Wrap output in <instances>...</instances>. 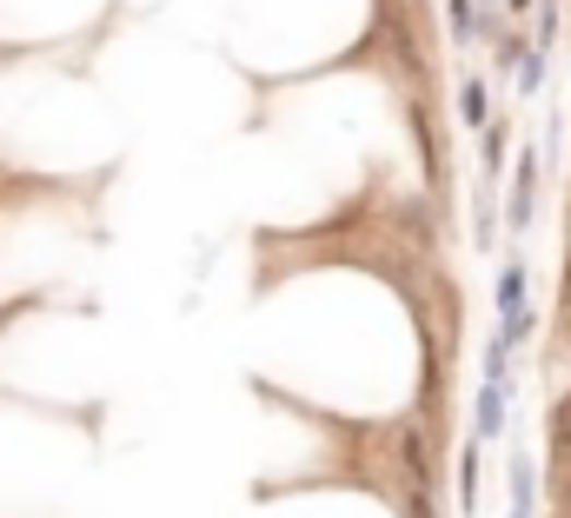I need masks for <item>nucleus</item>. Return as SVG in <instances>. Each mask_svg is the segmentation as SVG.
Wrapping results in <instances>:
<instances>
[{
	"mask_svg": "<svg viewBox=\"0 0 571 518\" xmlns=\"http://www.w3.org/2000/svg\"><path fill=\"white\" fill-rule=\"evenodd\" d=\"M459 114H465V127H485V86L478 80L459 86Z\"/></svg>",
	"mask_w": 571,
	"mask_h": 518,
	"instance_id": "20e7f679",
	"label": "nucleus"
},
{
	"mask_svg": "<svg viewBox=\"0 0 571 518\" xmlns=\"http://www.w3.org/2000/svg\"><path fill=\"white\" fill-rule=\"evenodd\" d=\"M499 166H505V120L485 127V173H499Z\"/></svg>",
	"mask_w": 571,
	"mask_h": 518,
	"instance_id": "39448f33",
	"label": "nucleus"
},
{
	"mask_svg": "<svg viewBox=\"0 0 571 518\" xmlns=\"http://www.w3.org/2000/svg\"><path fill=\"white\" fill-rule=\"evenodd\" d=\"M505 419V386H478V412H472V439H492Z\"/></svg>",
	"mask_w": 571,
	"mask_h": 518,
	"instance_id": "f03ea898",
	"label": "nucleus"
},
{
	"mask_svg": "<svg viewBox=\"0 0 571 518\" xmlns=\"http://www.w3.org/2000/svg\"><path fill=\"white\" fill-rule=\"evenodd\" d=\"M512 8H532V0H512Z\"/></svg>",
	"mask_w": 571,
	"mask_h": 518,
	"instance_id": "423d86ee",
	"label": "nucleus"
},
{
	"mask_svg": "<svg viewBox=\"0 0 571 518\" xmlns=\"http://www.w3.org/2000/svg\"><path fill=\"white\" fill-rule=\"evenodd\" d=\"M499 313H505V319L532 313V306H525V267H519V259H512V267L499 273Z\"/></svg>",
	"mask_w": 571,
	"mask_h": 518,
	"instance_id": "7ed1b4c3",
	"label": "nucleus"
},
{
	"mask_svg": "<svg viewBox=\"0 0 571 518\" xmlns=\"http://www.w3.org/2000/svg\"><path fill=\"white\" fill-rule=\"evenodd\" d=\"M532 187H538V153L519 160V187H512V233L532 226Z\"/></svg>",
	"mask_w": 571,
	"mask_h": 518,
	"instance_id": "f257e3e1",
	"label": "nucleus"
}]
</instances>
